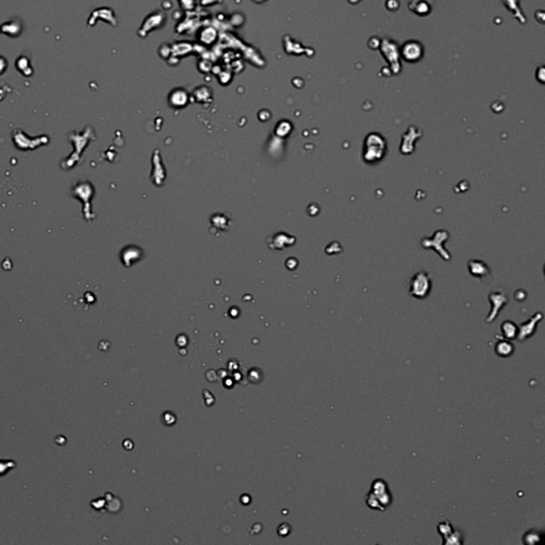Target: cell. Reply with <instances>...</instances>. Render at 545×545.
Returning <instances> with one entry per match:
<instances>
[{
  "instance_id": "1",
  "label": "cell",
  "mask_w": 545,
  "mask_h": 545,
  "mask_svg": "<svg viewBox=\"0 0 545 545\" xmlns=\"http://www.w3.org/2000/svg\"><path fill=\"white\" fill-rule=\"evenodd\" d=\"M387 141L378 132L368 133L363 142L362 159L368 165L379 163L387 154Z\"/></svg>"
},
{
  "instance_id": "2",
  "label": "cell",
  "mask_w": 545,
  "mask_h": 545,
  "mask_svg": "<svg viewBox=\"0 0 545 545\" xmlns=\"http://www.w3.org/2000/svg\"><path fill=\"white\" fill-rule=\"evenodd\" d=\"M432 281L428 273L421 271L416 273L409 282V294L417 299H424L429 295Z\"/></svg>"
},
{
  "instance_id": "3",
  "label": "cell",
  "mask_w": 545,
  "mask_h": 545,
  "mask_svg": "<svg viewBox=\"0 0 545 545\" xmlns=\"http://www.w3.org/2000/svg\"><path fill=\"white\" fill-rule=\"evenodd\" d=\"M449 239V233L446 230H438L433 233L431 238H425L421 241V244L423 248H431L437 251L441 258H443L445 261H449L451 258L450 254L444 248V243H445Z\"/></svg>"
},
{
  "instance_id": "4",
  "label": "cell",
  "mask_w": 545,
  "mask_h": 545,
  "mask_svg": "<svg viewBox=\"0 0 545 545\" xmlns=\"http://www.w3.org/2000/svg\"><path fill=\"white\" fill-rule=\"evenodd\" d=\"M373 495L376 497V499L380 502V505L385 509L392 504L393 496L392 493L388 487L387 482L383 479L377 478L373 481L371 491Z\"/></svg>"
},
{
  "instance_id": "5",
  "label": "cell",
  "mask_w": 545,
  "mask_h": 545,
  "mask_svg": "<svg viewBox=\"0 0 545 545\" xmlns=\"http://www.w3.org/2000/svg\"><path fill=\"white\" fill-rule=\"evenodd\" d=\"M489 300L491 303V311L487 318H485V323L487 324H491L496 320L500 310L508 304V297L504 292L495 291L490 293Z\"/></svg>"
},
{
  "instance_id": "6",
  "label": "cell",
  "mask_w": 545,
  "mask_h": 545,
  "mask_svg": "<svg viewBox=\"0 0 545 545\" xmlns=\"http://www.w3.org/2000/svg\"><path fill=\"white\" fill-rule=\"evenodd\" d=\"M421 137H422V131L420 129L414 127V126L410 127L401 138L399 152L405 156L413 154L415 149V143L421 139Z\"/></svg>"
},
{
  "instance_id": "7",
  "label": "cell",
  "mask_w": 545,
  "mask_h": 545,
  "mask_svg": "<svg viewBox=\"0 0 545 545\" xmlns=\"http://www.w3.org/2000/svg\"><path fill=\"white\" fill-rule=\"evenodd\" d=\"M542 318H543L542 313L538 312L533 314L527 322L519 325L516 338L521 342H524L525 340L532 337L536 330V327H538V324L541 322Z\"/></svg>"
},
{
  "instance_id": "8",
  "label": "cell",
  "mask_w": 545,
  "mask_h": 545,
  "mask_svg": "<svg viewBox=\"0 0 545 545\" xmlns=\"http://www.w3.org/2000/svg\"><path fill=\"white\" fill-rule=\"evenodd\" d=\"M467 267H468L469 274H471L475 278L487 277V276H489L490 274L489 266L483 261H481V260H475V259L469 260L467 263Z\"/></svg>"
},
{
  "instance_id": "9",
  "label": "cell",
  "mask_w": 545,
  "mask_h": 545,
  "mask_svg": "<svg viewBox=\"0 0 545 545\" xmlns=\"http://www.w3.org/2000/svg\"><path fill=\"white\" fill-rule=\"evenodd\" d=\"M494 349H495V353L497 356L501 357V358H508L509 356H511L513 354L514 351V346L512 343L510 342V340H500L498 341L496 344H495V347H494Z\"/></svg>"
},
{
  "instance_id": "10",
  "label": "cell",
  "mask_w": 545,
  "mask_h": 545,
  "mask_svg": "<svg viewBox=\"0 0 545 545\" xmlns=\"http://www.w3.org/2000/svg\"><path fill=\"white\" fill-rule=\"evenodd\" d=\"M500 330L502 337L506 340H513L517 337L518 326H516L514 322L505 321L500 326Z\"/></svg>"
},
{
  "instance_id": "11",
  "label": "cell",
  "mask_w": 545,
  "mask_h": 545,
  "mask_svg": "<svg viewBox=\"0 0 545 545\" xmlns=\"http://www.w3.org/2000/svg\"><path fill=\"white\" fill-rule=\"evenodd\" d=\"M541 538H542V534L538 531V530H534V529H531L529 531H527L524 536H523V541L525 544H530V545H534L536 543H539L541 541Z\"/></svg>"
},
{
  "instance_id": "12",
  "label": "cell",
  "mask_w": 545,
  "mask_h": 545,
  "mask_svg": "<svg viewBox=\"0 0 545 545\" xmlns=\"http://www.w3.org/2000/svg\"><path fill=\"white\" fill-rule=\"evenodd\" d=\"M443 543L447 544V545H450V544H456V545L463 544V535L459 530L454 529V531H452L448 536H446L445 539H443Z\"/></svg>"
},
{
  "instance_id": "13",
  "label": "cell",
  "mask_w": 545,
  "mask_h": 545,
  "mask_svg": "<svg viewBox=\"0 0 545 545\" xmlns=\"http://www.w3.org/2000/svg\"><path fill=\"white\" fill-rule=\"evenodd\" d=\"M365 501H366V505L370 507L371 509H374V510H378V511H384L385 509L380 505V502L376 499V497L373 495L372 492H368L366 494L365 496Z\"/></svg>"
},
{
  "instance_id": "14",
  "label": "cell",
  "mask_w": 545,
  "mask_h": 545,
  "mask_svg": "<svg viewBox=\"0 0 545 545\" xmlns=\"http://www.w3.org/2000/svg\"><path fill=\"white\" fill-rule=\"evenodd\" d=\"M438 531L442 535V538L445 539L446 536H448L452 531H454V527H452V525L448 521L440 522L438 524Z\"/></svg>"
},
{
  "instance_id": "15",
  "label": "cell",
  "mask_w": 545,
  "mask_h": 545,
  "mask_svg": "<svg viewBox=\"0 0 545 545\" xmlns=\"http://www.w3.org/2000/svg\"><path fill=\"white\" fill-rule=\"evenodd\" d=\"M16 463L12 460H4L0 459V476L6 475L8 472H10L11 469L15 467Z\"/></svg>"
},
{
  "instance_id": "16",
  "label": "cell",
  "mask_w": 545,
  "mask_h": 545,
  "mask_svg": "<svg viewBox=\"0 0 545 545\" xmlns=\"http://www.w3.org/2000/svg\"><path fill=\"white\" fill-rule=\"evenodd\" d=\"M6 67H7V62L4 58L0 57V74L4 73L6 71Z\"/></svg>"
}]
</instances>
